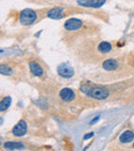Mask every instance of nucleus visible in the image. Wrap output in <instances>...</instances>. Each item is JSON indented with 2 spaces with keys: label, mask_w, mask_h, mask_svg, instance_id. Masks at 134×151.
<instances>
[{
  "label": "nucleus",
  "mask_w": 134,
  "mask_h": 151,
  "mask_svg": "<svg viewBox=\"0 0 134 151\" xmlns=\"http://www.w3.org/2000/svg\"><path fill=\"white\" fill-rule=\"evenodd\" d=\"M64 16V9L62 7H55L53 9H51L48 12V17L51 19H54V20H58L61 19Z\"/></svg>",
  "instance_id": "obj_7"
},
{
  "label": "nucleus",
  "mask_w": 134,
  "mask_h": 151,
  "mask_svg": "<svg viewBox=\"0 0 134 151\" xmlns=\"http://www.w3.org/2000/svg\"><path fill=\"white\" fill-rule=\"evenodd\" d=\"M27 132V124L24 120H21L12 129V134L17 137H22Z\"/></svg>",
  "instance_id": "obj_6"
},
{
  "label": "nucleus",
  "mask_w": 134,
  "mask_h": 151,
  "mask_svg": "<svg viewBox=\"0 0 134 151\" xmlns=\"http://www.w3.org/2000/svg\"><path fill=\"white\" fill-rule=\"evenodd\" d=\"M82 25H83L82 21L78 20V19H69V20L65 22L64 27L68 31H73L80 29L82 27Z\"/></svg>",
  "instance_id": "obj_5"
},
{
  "label": "nucleus",
  "mask_w": 134,
  "mask_h": 151,
  "mask_svg": "<svg viewBox=\"0 0 134 151\" xmlns=\"http://www.w3.org/2000/svg\"><path fill=\"white\" fill-rule=\"evenodd\" d=\"M4 147L6 149H22L23 144L19 142H6L4 143Z\"/></svg>",
  "instance_id": "obj_12"
},
{
  "label": "nucleus",
  "mask_w": 134,
  "mask_h": 151,
  "mask_svg": "<svg viewBox=\"0 0 134 151\" xmlns=\"http://www.w3.org/2000/svg\"><path fill=\"white\" fill-rule=\"evenodd\" d=\"M29 67H30L31 72H32L35 76H39L40 77V76L43 75V70H42V68L40 67V65H38L37 63L31 62V63L29 64Z\"/></svg>",
  "instance_id": "obj_9"
},
{
  "label": "nucleus",
  "mask_w": 134,
  "mask_h": 151,
  "mask_svg": "<svg viewBox=\"0 0 134 151\" xmlns=\"http://www.w3.org/2000/svg\"><path fill=\"white\" fill-rule=\"evenodd\" d=\"M36 14L35 12L30 8H26V9L22 10L20 14V22L22 25L24 26H28V25H31L35 22L36 20Z\"/></svg>",
  "instance_id": "obj_1"
},
{
  "label": "nucleus",
  "mask_w": 134,
  "mask_h": 151,
  "mask_svg": "<svg viewBox=\"0 0 134 151\" xmlns=\"http://www.w3.org/2000/svg\"><path fill=\"white\" fill-rule=\"evenodd\" d=\"M10 104H12V98H10V97H5L1 101V104H0V110L3 112L4 110H6L8 107H9Z\"/></svg>",
  "instance_id": "obj_14"
},
{
  "label": "nucleus",
  "mask_w": 134,
  "mask_h": 151,
  "mask_svg": "<svg viewBox=\"0 0 134 151\" xmlns=\"http://www.w3.org/2000/svg\"><path fill=\"white\" fill-rule=\"evenodd\" d=\"M1 73L2 74H6V75H7V74L12 73V69H10L9 67H7V66H3V65H2L1 66Z\"/></svg>",
  "instance_id": "obj_15"
},
{
  "label": "nucleus",
  "mask_w": 134,
  "mask_h": 151,
  "mask_svg": "<svg viewBox=\"0 0 134 151\" xmlns=\"http://www.w3.org/2000/svg\"><path fill=\"white\" fill-rule=\"evenodd\" d=\"M103 69L107 70V71H112V70L117 69L118 68V63L114 60H106L105 62H103Z\"/></svg>",
  "instance_id": "obj_11"
},
{
  "label": "nucleus",
  "mask_w": 134,
  "mask_h": 151,
  "mask_svg": "<svg viewBox=\"0 0 134 151\" xmlns=\"http://www.w3.org/2000/svg\"><path fill=\"white\" fill-rule=\"evenodd\" d=\"M98 50H99V52H103V54H105V52H108L110 50H112V44H110L109 42L103 41V42H101V43L98 45Z\"/></svg>",
  "instance_id": "obj_13"
},
{
  "label": "nucleus",
  "mask_w": 134,
  "mask_h": 151,
  "mask_svg": "<svg viewBox=\"0 0 134 151\" xmlns=\"http://www.w3.org/2000/svg\"><path fill=\"white\" fill-rule=\"evenodd\" d=\"M86 93L91 98H94L97 100H104L109 96V91L103 88H93L91 90L87 91Z\"/></svg>",
  "instance_id": "obj_2"
},
{
  "label": "nucleus",
  "mask_w": 134,
  "mask_h": 151,
  "mask_svg": "<svg viewBox=\"0 0 134 151\" xmlns=\"http://www.w3.org/2000/svg\"><path fill=\"white\" fill-rule=\"evenodd\" d=\"M57 71H58L59 75L62 76V77H64V78H70V77H72L74 74L73 68H72L70 65L65 64V63L59 65L58 68H57Z\"/></svg>",
  "instance_id": "obj_3"
},
{
  "label": "nucleus",
  "mask_w": 134,
  "mask_h": 151,
  "mask_svg": "<svg viewBox=\"0 0 134 151\" xmlns=\"http://www.w3.org/2000/svg\"><path fill=\"white\" fill-rule=\"evenodd\" d=\"M60 97L62 98V100H64V101L66 102H70L73 100L74 98V93L72 90H70V88H63L62 91H60Z\"/></svg>",
  "instance_id": "obj_8"
},
{
  "label": "nucleus",
  "mask_w": 134,
  "mask_h": 151,
  "mask_svg": "<svg viewBox=\"0 0 134 151\" xmlns=\"http://www.w3.org/2000/svg\"><path fill=\"white\" fill-rule=\"evenodd\" d=\"M105 3V0H78V5L85 6V7L98 8L101 7Z\"/></svg>",
  "instance_id": "obj_4"
},
{
  "label": "nucleus",
  "mask_w": 134,
  "mask_h": 151,
  "mask_svg": "<svg viewBox=\"0 0 134 151\" xmlns=\"http://www.w3.org/2000/svg\"><path fill=\"white\" fill-rule=\"evenodd\" d=\"M94 136V133H90V134H88V135H86L84 137V139L85 140H87V139H89V138H91V137H93Z\"/></svg>",
  "instance_id": "obj_16"
},
{
  "label": "nucleus",
  "mask_w": 134,
  "mask_h": 151,
  "mask_svg": "<svg viewBox=\"0 0 134 151\" xmlns=\"http://www.w3.org/2000/svg\"><path fill=\"white\" fill-rule=\"evenodd\" d=\"M98 119H99V116H97V117L95 118V119H93L92 121H91V123H92V124H93V123H95V121H97Z\"/></svg>",
  "instance_id": "obj_17"
},
{
  "label": "nucleus",
  "mask_w": 134,
  "mask_h": 151,
  "mask_svg": "<svg viewBox=\"0 0 134 151\" xmlns=\"http://www.w3.org/2000/svg\"><path fill=\"white\" fill-rule=\"evenodd\" d=\"M134 139V134L131 131H126L120 136V141L122 143H129Z\"/></svg>",
  "instance_id": "obj_10"
}]
</instances>
